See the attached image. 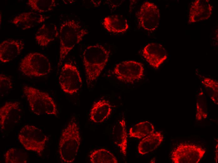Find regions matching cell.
Instances as JSON below:
<instances>
[{
    "label": "cell",
    "mask_w": 218,
    "mask_h": 163,
    "mask_svg": "<svg viewBox=\"0 0 218 163\" xmlns=\"http://www.w3.org/2000/svg\"><path fill=\"white\" fill-rule=\"evenodd\" d=\"M110 51L103 45L96 44L87 46L82 54V60L87 85L99 77L109 60Z\"/></svg>",
    "instance_id": "6da1fadb"
},
{
    "label": "cell",
    "mask_w": 218,
    "mask_h": 163,
    "mask_svg": "<svg viewBox=\"0 0 218 163\" xmlns=\"http://www.w3.org/2000/svg\"><path fill=\"white\" fill-rule=\"evenodd\" d=\"M88 31L78 21L68 19L61 24L59 30V60L60 65L75 46L88 34Z\"/></svg>",
    "instance_id": "7a4b0ae2"
},
{
    "label": "cell",
    "mask_w": 218,
    "mask_h": 163,
    "mask_svg": "<svg viewBox=\"0 0 218 163\" xmlns=\"http://www.w3.org/2000/svg\"><path fill=\"white\" fill-rule=\"evenodd\" d=\"M81 140L80 128L75 117L69 121L63 129L58 145V152L61 161L71 163L77 155Z\"/></svg>",
    "instance_id": "3957f363"
},
{
    "label": "cell",
    "mask_w": 218,
    "mask_h": 163,
    "mask_svg": "<svg viewBox=\"0 0 218 163\" xmlns=\"http://www.w3.org/2000/svg\"><path fill=\"white\" fill-rule=\"evenodd\" d=\"M23 92L33 113L39 115L57 116V105L48 93L27 85L23 87Z\"/></svg>",
    "instance_id": "277c9868"
},
{
    "label": "cell",
    "mask_w": 218,
    "mask_h": 163,
    "mask_svg": "<svg viewBox=\"0 0 218 163\" xmlns=\"http://www.w3.org/2000/svg\"><path fill=\"white\" fill-rule=\"evenodd\" d=\"M18 139L27 150L36 153L42 156L48 138L43 131L37 127L27 124L20 130Z\"/></svg>",
    "instance_id": "5b68a950"
},
{
    "label": "cell",
    "mask_w": 218,
    "mask_h": 163,
    "mask_svg": "<svg viewBox=\"0 0 218 163\" xmlns=\"http://www.w3.org/2000/svg\"><path fill=\"white\" fill-rule=\"evenodd\" d=\"M19 69L24 75L28 76L41 77L48 74L51 70L48 58L39 52L30 53L20 61Z\"/></svg>",
    "instance_id": "8992f818"
},
{
    "label": "cell",
    "mask_w": 218,
    "mask_h": 163,
    "mask_svg": "<svg viewBox=\"0 0 218 163\" xmlns=\"http://www.w3.org/2000/svg\"><path fill=\"white\" fill-rule=\"evenodd\" d=\"M59 81L61 90L70 95L77 93L82 86L79 70L76 66L70 63H65L62 66Z\"/></svg>",
    "instance_id": "52a82bcc"
},
{
    "label": "cell",
    "mask_w": 218,
    "mask_h": 163,
    "mask_svg": "<svg viewBox=\"0 0 218 163\" xmlns=\"http://www.w3.org/2000/svg\"><path fill=\"white\" fill-rule=\"evenodd\" d=\"M144 69L143 65L140 62L126 60L117 64L113 73L119 81L125 83H133L142 78Z\"/></svg>",
    "instance_id": "ba28073f"
},
{
    "label": "cell",
    "mask_w": 218,
    "mask_h": 163,
    "mask_svg": "<svg viewBox=\"0 0 218 163\" xmlns=\"http://www.w3.org/2000/svg\"><path fill=\"white\" fill-rule=\"evenodd\" d=\"M205 150L195 145L180 143L171 153L170 159L174 163H198L203 158Z\"/></svg>",
    "instance_id": "9c48e42d"
},
{
    "label": "cell",
    "mask_w": 218,
    "mask_h": 163,
    "mask_svg": "<svg viewBox=\"0 0 218 163\" xmlns=\"http://www.w3.org/2000/svg\"><path fill=\"white\" fill-rule=\"evenodd\" d=\"M140 26L147 31H155L159 24L160 14L157 6L154 3L145 1L141 6L137 14Z\"/></svg>",
    "instance_id": "30bf717a"
},
{
    "label": "cell",
    "mask_w": 218,
    "mask_h": 163,
    "mask_svg": "<svg viewBox=\"0 0 218 163\" xmlns=\"http://www.w3.org/2000/svg\"><path fill=\"white\" fill-rule=\"evenodd\" d=\"M21 109L18 101L6 102L0 108V126L2 131H8L20 122Z\"/></svg>",
    "instance_id": "8fae6325"
},
{
    "label": "cell",
    "mask_w": 218,
    "mask_h": 163,
    "mask_svg": "<svg viewBox=\"0 0 218 163\" xmlns=\"http://www.w3.org/2000/svg\"><path fill=\"white\" fill-rule=\"evenodd\" d=\"M142 55L148 63L156 69L159 68L168 57L165 48L156 43H150L145 46L143 50Z\"/></svg>",
    "instance_id": "7c38bea8"
},
{
    "label": "cell",
    "mask_w": 218,
    "mask_h": 163,
    "mask_svg": "<svg viewBox=\"0 0 218 163\" xmlns=\"http://www.w3.org/2000/svg\"><path fill=\"white\" fill-rule=\"evenodd\" d=\"M25 47L22 40L9 39L0 44V60L3 63L10 62L19 55Z\"/></svg>",
    "instance_id": "4fadbf2b"
},
{
    "label": "cell",
    "mask_w": 218,
    "mask_h": 163,
    "mask_svg": "<svg viewBox=\"0 0 218 163\" xmlns=\"http://www.w3.org/2000/svg\"><path fill=\"white\" fill-rule=\"evenodd\" d=\"M213 8L209 0H195L190 8L188 23L208 19L212 14Z\"/></svg>",
    "instance_id": "5bb4252c"
},
{
    "label": "cell",
    "mask_w": 218,
    "mask_h": 163,
    "mask_svg": "<svg viewBox=\"0 0 218 163\" xmlns=\"http://www.w3.org/2000/svg\"><path fill=\"white\" fill-rule=\"evenodd\" d=\"M48 18L38 13L29 12L18 14L13 18L11 22L17 27L25 30L44 22Z\"/></svg>",
    "instance_id": "9a60e30c"
},
{
    "label": "cell",
    "mask_w": 218,
    "mask_h": 163,
    "mask_svg": "<svg viewBox=\"0 0 218 163\" xmlns=\"http://www.w3.org/2000/svg\"><path fill=\"white\" fill-rule=\"evenodd\" d=\"M59 36V31L56 25L54 23L44 24L37 30L35 39L40 46H47Z\"/></svg>",
    "instance_id": "2e32d148"
},
{
    "label": "cell",
    "mask_w": 218,
    "mask_h": 163,
    "mask_svg": "<svg viewBox=\"0 0 218 163\" xmlns=\"http://www.w3.org/2000/svg\"><path fill=\"white\" fill-rule=\"evenodd\" d=\"M102 24L109 32L114 34L125 33L129 28L127 20L122 15L114 14L105 17Z\"/></svg>",
    "instance_id": "e0dca14e"
},
{
    "label": "cell",
    "mask_w": 218,
    "mask_h": 163,
    "mask_svg": "<svg viewBox=\"0 0 218 163\" xmlns=\"http://www.w3.org/2000/svg\"><path fill=\"white\" fill-rule=\"evenodd\" d=\"M112 106L110 102L105 99L99 100L93 104L90 111L91 120L96 123H101L110 115Z\"/></svg>",
    "instance_id": "ac0fdd59"
},
{
    "label": "cell",
    "mask_w": 218,
    "mask_h": 163,
    "mask_svg": "<svg viewBox=\"0 0 218 163\" xmlns=\"http://www.w3.org/2000/svg\"><path fill=\"white\" fill-rule=\"evenodd\" d=\"M164 139V136L160 131H156L142 139L138 144V153L144 155L157 149Z\"/></svg>",
    "instance_id": "d6986e66"
},
{
    "label": "cell",
    "mask_w": 218,
    "mask_h": 163,
    "mask_svg": "<svg viewBox=\"0 0 218 163\" xmlns=\"http://www.w3.org/2000/svg\"><path fill=\"white\" fill-rule=\"evenodd\" d=\"M115 142L121 153L126 156L127 145V134L125 120L122 118L115 126L113 131Z\"/></svg>",
    "instance_id": "ffe728a7"
},
{
    "label": "cell",
    "mask_w": 218,
    "mask_h": 163,
    "mask_svg": "<svg viewBox=\"0 0 218 163\" xmlns=\"http://www.w3.org/2000/svg\"><path fill=\"white\" fill-rule=\"evenodd\" d=\"M154 125L148 121H144L137 123L129 129L128 135L129 137L139 139L144 137L155 132Z\"/></svg>",
    "instance_id": "44dd1931"
},
{
    "label": "cell",
    "mask_w": 218,
    "mask_h": 163,
    "mask_svg": "<svg viewBox=\"0 0 218 163\" xmlns=\"http://www.w3.org/2000/svg\"><path fill=\"white\" fill-rule=\"evenodd\" d=\"M90 161L92 163H117L118 160L114 155L104 148L94 150L89 155Z\"/></svg>",
    "instance_id": "7402d4cb"
},
{
    "label": "cell",
    "mask_w": 218,
    "mask_h": 163,
    "mask_svg": "<svg viewBox=\"0 0 218 163\" xmlns=\"http://www.w3.org/2000/svg\"><path fill=\"white\" fill-rule=\"evenodd\" d=\"M26 4L32 10L39 13L51 11L56 6L55 0H29Z\"/></svg>",
    "instance_id": "603a6c76"
},
{
    "label": "cell",
    "mask_w": 218,
    "mask_h": 163,
    "mask_svg": "<svg viewBox=\"0 0 218 163\" xmlns=\"http://www.w3.org/2000/svg\"><path fill=\"white\" fill-rule=\"evenodd\" d=\"M6 163H26L28 158L26 153L15 148L9 149L4 155Z\"/></svg>",
    "instance_id": "cb8c5ba5"
},
{
    "label": "cell",
    "mask_w": 218,
    "mask_h": 163,
    "mask_svg": "<svg viewBox=\"0 0 218 163\" xmlns=\"http://www.w3.org/2000/svg\"><path fill=\"white\" fill-rule=\"evenodd\" d=\"M13 84L11 78L3 74H0V93L2 96L8 93L12 89Z\"/></svg>",
    "instance_id": "d4e9b609"
},
{
    "label": "cell",
    "mask_w": 218,
    "mask_h": 163,
    "mask_svg": "<svg viewBox=\"0 0 218 163\" xmlns=\"http://www.w3.org/2000/svg\"><path fill=\"white\" fill-rule=\"evenodd\" d=\"M202 82L205 87L211 88L215 92H217L218 83L215 80L209 78H205Z\"/></svg>",
    "instance_id": "484cf974"
},
{
    "label": "cell",
    "mask_w": 218,
    "mask_h": 163,
    "mask_svg": "<svg viewBox=\"0 0 218 163\" xmlns=\"http://www.w3.org/2000/svg\"><path fill=\"white\" fill-rule=\"evenodd\" d=\"M196 105V119L200 121L203 119L206 118L207 117V113L204 112L203 109L198 103H197Z\"/></svg>",
    "instance_id": "4316f807"
}]
</instances>
